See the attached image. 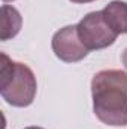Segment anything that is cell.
Listing matches in <instances>:
<instances>
[{"mask_svg": "<svg viewBox=\"0 0 127 129\" xmlns=\"http://www.w3.org/2000/svg\"><path fill=\"white\" fill-rule=\"evenodd\" d=\"M3 2H14V0H3Z\"/></svg>", "mask_w": 127, "mask_h": 129, "instance_id": "10", "label": "cell"}, {"mask_svg": "<svg viewBox=\"0 0 127 129\" xmlns=\"http://www.w3.org/2000/svg\"><path fill=\"white\" fill-rule=\"evenodd\" d=\"M72 3H90V2H94V0H70Z\"/></svg>", "mask_w": 127, "mask_h": 129, "instance_id": "8", "label": "cell"}, {"mask_svg": "<svg viewBox=\"0 0 127 129\" xmlns=\"http://www.w3.org/2000/svg\"><path fill=\"white\" fill-rule=\"evenodd\" d=\"M0 92L2 98L12 107H29L32 105L37 83L33 71L24 63L11 60L5 53L0 54Z\"/></svg>", "mask_w": 127, "mask_h": 129, "instance_id": "2", "label": "cell"}, {"mask_svg": "<svg viewBox=\"0 0 127 129\" xmlns=\"http://www.w3.org/2000/svg\"><path fill=\"white\" fill-rule=\"evenodd\" d=\"M52 51L57 59L64 63H76L87 57L88 48L82 44L78 27L76 26H66L54 33L51 42Z\"/></svg>", "mask_w": 127, "mask_h": 129, "instance_id": "4", "label": "cell"}, {"mask_svg": "<svg viewBox=\"0 0 127 129\" xmlns=\"http://www.w3.org/2000/svg\"><path fill=\"white\" fill-rule=\"evenodd\" d=\"M23 26V18L21 14L9 5L2 6V26H0V39L2 41H9L15 38Z\"/></svg>", "mask_w": 127, "mask_h": 129, "instance_id": "6", "label": "cell"}, {"mask_svg": "<svg viewBox=\"0 0 127 129\" xmlns=\"http://www.w3.org/2000/svg\"><path fill=\"white\" fill-rule=\"evenodd\" d=\"M102 12H103L105 20L108 21V24L118 35L127 33V3L126 2L114 0L111 3H108Z\"/></svg>", "mask_w": 127, "mask_h": 129, "instance_id": "5", "label": "cell"}, {"mask_svg": "<svg viewBox=\"0 0 127 129\" xmlns=\"http://www.w3.org/2000/svg\"><path fill=\"white\" fill-rule=\"evenodd\" d=\"M121 59H123V64L127 68V48L124 50V53H123V57H121Z\"/></svg>", "mask_w": 127, "mask_h": 129, "instance_id": "7", "label": "cell"}, {"mask_svg": "<svg viewBox=\"0 0 127 129\" xmlns=\"http://www.w3.org/2000/svg\"><path fill=\"white\" fill-rule=\"evenodd\" d=\"M24 129H43V128H39V126H29V128H24Z\"/></svg>", "mask_w": 127, "mask_h": 129, "instance_id": "9", "label": "cell"}, {"mask_svg": "<svg viewBox=\"0 0 127 129\" xmlns=\"http://www.w3.org/2000/svg\"><path fill=\"white\" fill-rule=\"evenodd\" d=\"M93 110L96 117L108 126H127V74L105 69L91 80Z\"/></svg>", "mask_w": 127, "mask_h": 129, "instance_id": "1", "label": "cell"}, {"mask_svg": "<svg viewBox=\"0 0 127 129\" xmlns=\"http://www.w3.org/2000/svg\"><path fill=\"white\" fill-rule=\"evenodd\" d=\"M78 33L82 44L88 50H103L111 47L118 33L115 32L103 17V12H90L78 24Z\"/></svg>", "mask_w": 127, "mask_h": 129, "instance_id": "3", "label": "cell"}]
</instances>
